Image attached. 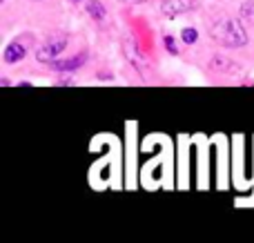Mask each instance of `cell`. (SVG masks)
I'll return each instance as SVG.
<instances>
[{"mask_svg": "<svg viewBox=\"0 0 254 243\" xmlns=\"http://www.w3.org/2000/svg\"><path fill=\"white\" fill-rule=\"evenodd\" d=\"M207 34L210 38L214 40L216 45L225 49H239V47H246L248 45V31H246V25H243L239 18H230V16H223V18H216L207 25Z\"/></svg>", "mask_w": 254, "mask_h": 243, "instance_id": "obj_1", "label": "cell"}, {"mask_svg": "<svg viewBox=\"0 0 254 243\" xmlns=\"http://www.w3.org/2000/svg\"><path fill=\"white\" fill-rule=\"evenodd\" d=\"M67 43H69L67 34H54V36H49V38H45L43 43L36 47V61L43 62V65H52V62L65 52Z\"/></svg>", "mask_w": 254, "mask_h": 243, "instance_id": "obj_2", "label": "cell"}, {"mask_svg": "<svg viewBox=\"0 0 254 243\" xmlns=\"http://www.w3.org/2000/svg\"><path fill=\"white\" fill-rule=\"evenodd\" d=\"M123 54H125L127 62L134 67V71L140 76V78H149V76H152V65H149V61L145 58V54H140V49H138V45H136L134 38H125Z\"/></svg>", "mask_w": 254, "mask_h": 243, "instance_id": "obj_3", "label": "cell"}, {"mask_svg": "<svg viewBox=\"0 0 254 243\" xmlns=\"http://www.w3.org/2000/svg\"><path fill=\"white\" fill-rule=\"evenodd\" d=\"M198 7V0H163L161 16L163 18H179L188 11H194Z\"/></svg>", "mask_w": 254, "mask_h": 243, "instance_id": "obj_4", "label": "cell"}, {"mask_svg": "<svg viewBox=\"0 0 254 243\" xmlns=\"http://www.w3.org/2000/svg\"><path fill=\"white\" fill-rule=\"evenodd\" d=\"M27 49H29V45H27L22 38L11 40V43H9L7 47H4V52H2V61H4V65H16V62H20L22 58L27 56Z\"/></svg>", "mask_w": 254, "mask_h": 243, "instance_id": "obj_5", "label": "cell"}, {"mask_svg": "<svg viewBox=\"0 0 254 243\" xmlns=\"http://www.w3.org/2000/svg\"><path fill=\"white\" fill-rule=\"evenodd\" d=\"M85 61H87V54H78V56H74V58H56V61L52 62V69L54 71H76L78 67H83L85 65Z\"/></svg>", "mask_w": 254, "mask_h": 243, "instance_id": "obj_6", "label": "cell"}, {"mask_svg": "<svg viewBox=\"0 0 254 243\" xmlns=\"http://www.w3.org/2000/svg\"><path fill=\"white\" fill-rule=\"evenodd\" d=\"M85 11L89 13V18H92L94 22H103L107 18V7L101 0H89V2L85 4Z\"/></svg>", "mask_w": 254, "mask_h": 243, "instance_id": "obj_7", "label": "cell"}, {"mask_svg": "<svg viewBox=\"0 0 254 243\" xmlns=\"http://www.w3.org/2000/svg\"><path fill=\"white\" fill-rule=\"evenodd\" d=\"M181 40H183L185 45H194L198 40V31L194 29V27H185V29L181 31Z\"/></svg>", "mask_w": 254, "mask_h": 243, "instance_id": "obj_8", "label": "cell"}, {"mask_svg": "<svg viewBox=\"0 0 254 243\" xmlns=\"http://www.w3.org/2000/svg\"><path fill=\"white\" fill-rule=\"evenodd\" d=\"M241 18L254 25V0H248V2L241 4Z\"/></svg>", "mask_w": 254, "mask_h": 243, "instance_id": "obj_9", "label": "cell"}, {"mask_svg": "<svg viewBox=\"0 0 254 243\" xmlns=\"http://www.w3.org/2000/svg\"><path fill=\"white\" fill-rule=\"evenodd\" d=\"M163 45H165L167 54H172V56H176V54H179V47H176V40L172 38V36H165V38H163Z\"/></svg>", "mask_w": 254, "mask_h": 243, "instance_id": "obj_10", "label": "cell"}, {"mask_svg": "<svg viewBox=\"0 0 254 243\" xmlns=\"http://www.w3.org/2000/svg\"><path fill=\"white\" fill-rule=\"evenodd\" d=\"M121 2H134V4H143V2H147V0H121Z\"/></svg>", "mask_w": 254, "mask_h": 243, "instance_id": "obj_11", "label": "cell"}, {"mask_svg": "<svg viewBox=\"0 0 254 243\" xmlns=\"http://www.w3.org/2000/svg\"><path fill=\"white\" fill-rule=\"evenodd\" d=\"M56 85H74V80H71V78H67V80H58Z\"/></svg>", "mask_w": 254, "mask_h": 243, "instance_id": "obj_12", "label": "cell"}]
</instances>
